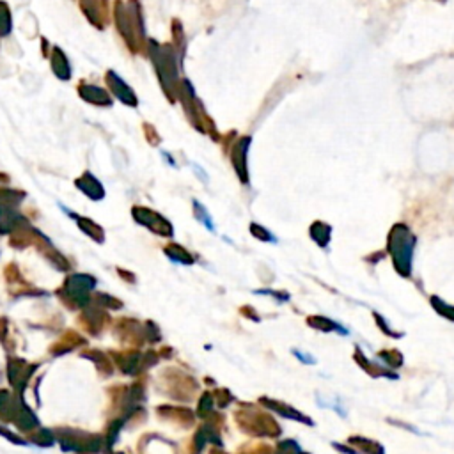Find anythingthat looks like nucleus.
Listing matches in <instances>:
<instances>
[{"instance_id": "6e6552de", "label": "nucleus", "mask_w": 454, "mask_h": 454, "mask_svg": "<svg viewBox=\"0 0 454 454\" xmlns=\"http://www.w3.org/2000/svg\"><path fill=\"white\" fill-rule=\"evenodd\" d=\"M249 146H250V137H242V139L235 144V151H233V165L238 167L240 174L245 172V155Z\"/></svg>"}, {"instance_id": "0eeeda50", "label": "nucleus", "mask_w": 454, "mask_h": 454, "mask_svg": "<svg viewBox=\"0 0 454 454\" xmlns=\"http://www.w3.org/2000/svg\"><path fill=\"white\" fill-rule=\"evenodd\" d=\"M50 66H52L53 75L59 80H64L68 82L71 78V64H69V59L66 57V53L62 52L59 46H53L52 53H50Z\"/></svg>"}, {"instance_id": "f03ea898", "label": "nucleus", "mask_w": 454, "mask_h": 454, "mask_svg": "<svg viewBox=\"0 0 454 454\" xmlns=\"http://www.w3.org/2000/svg\"><path fill=\"white\" fill-rule=\"evenodd\" d=\"M146 53L151 59L153 66H155L156 76L160 80L163 95L167 96L170 103L178 102V89H179V80H178V69L181 68L179 62L178 52H176L172 43H158L156 39H148V48Z\"/></svg>"}, {"instance_id": "f257e3e1", "label": "nucleus", "mask_w": 454, "mask_h": 454, "mask_svg": "<svg viewBox=\"0 0 454 454\" xmlns=\"http://www.w3.org/2000/svg\"><path fill=\"white\" fill-rule=\"evenodd\" d=\"M114 20L116 27L126 46L132 53H146L148 38H146L144 15L139 0H116L114 2Z\"/></svg>"}, {"instance_id": "7ed1b4c3", "label": "nucleus", "mask_w": 454, "mask_h": 454, "mask_svg": "<svg viewBox=\"0 0 454 454\" xmlns=\"http://www.w3.org/2000/svg\"><path fill=\"white\" fill-rule=\"evenodd\" d=\"M178 102L181 103L186 118L192 123L193 128L199 130L201 133H208V135L215 137V123H213V119L208 116L201 99L197 98L195 91H193L192 88V82H190L188 78H183L181 82H179Z\"/></svg>"}, {"instance_id": "39448f33", "label": "nucleus", "mask_w": 454, "mask_h": 454, "mask_svg": "<svg viewBox=\"0 0 454 454\" xmlns=\"http://www.w3.org/2000/svg\"><path fill=\"white\" fill-rule=\"evenodd\" d=\"M80 9L98 31L109 25V0H78Z\"/></svg>"}, {"instance_id": "20e7f679", "label": "nucleus", "mask_w": 454, "mask_h": 454, "mask_svg": "<svg viewBox=\"0 0 454 454\" xmlns=\"http://www.w3.org/2000/svg\"><path fill=\"white\" fill-rule=\"evenodd\" d=\"M105 83H106V89L110 91V95H112L116 99H119L121 103H125L126 106L139 105V98H137L135 91H133L128 83H126L118 73L114 71V69H109V71L105 73Z\"/></svg>"}, {"instance_id": "1a4fd4ad", "label": "nucleus", "mask_w": 454, "mask_h": 454, "mask_svg": "<svg viewBox=\"0 0 454 454\" xmlns=\"http://www.w3.org/2000/svg\"><path fill=\"white\" fill-rule=\"evenodd\" d=\"M172 38H174V48L178 52L179 62L183 66V59H185V52H186V39H185V32H183V25L179 20H172Z\"/></svg>"}, {"instance_id": "9b49d317", "label": "nucleus", "mask_w": 454, "mask_h": 454, "mask_svg": "<svg viewBox=\"0 0 454 454\" xmlns=\"http://www.w3.org/2000/svg\"><path fill=\"white\" fill-rule=\"evenodd\" d=\"M436 2H446V0H436Z\"/></svg>"}, {"instance_id": "423d86ee", "label": "nucleus", "mask_w": 454, "mask_h": 454, "mask_svg": "<svg viewBox=\"0 0 454 454\" xmlns=\"http://www.w3.org/2000/svg\"><path fill=\"white\" fill-rule=\"evenodd\" d=\"M76 91H78V96L83 102L91 103L95 106H112L114 103L112 96H110V92L106 89L99 88L96 83H88L85 80H82L78 83Z\"/></svg>"}, {"instance_id": "9d476101", "label": "nucleus", "mask_w": 454, "mask_h": 454, "mask_svg": "<svg viewBox=\"0 0 454 454\" xmlns=\"http://www.w3.org/2000/svg\"><path fill=\"white\" fill-rule=\"evenodd\" d=\"M13 31V16L11 9L4 0H0V38L11 34Z\"/></svg>"}]
</instances>
